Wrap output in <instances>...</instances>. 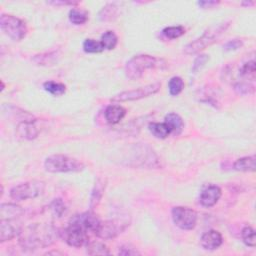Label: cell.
<instances>
[{"instance_id":"cell-18","label":"cell","mask_w":256,"mask_h":256,"mask_svg":"<svg viewBox=\"0 0 256 256\" xmlns=\"http://www.w3.org/2000/svg\"><path fill=\"white\" fill-rule=\"evenodd\" d=\"M60 58L59 51H50V52L37 54L32 58V61L38 66H52L58 62Z\"/></svg>"},{"instance_id":"cell-31","label":"cell","mask_w":256,"mask_h":256,"mask_svg":"<svg viewBox=\"0 0 256 256\" xmlns=\"http://www.w3.org/2000/svg\"><path fill=\"white\" fill-rule=\"evenodd\" d=\"M241 238L245 245L249 247H255L256 240H255V230L251 226H245L241 230Z\"/></svg>"},{"instance_id":"cell-1","label":"cell","mask_w":256,"mask_h":256,"mask_svg":"<svg viewBox=\"0 0 256 256\" xmlns=\"http://www.w3.org/2000/svg\"><path fill=\"white\" fill-rule=\"evenodd\" d=\"M58 236L57 229L48 223H34L23 227L18 242L23 250L35 251L52 245Z\"/></svg>"},{"instance_id":"cell-4","label":"cell","mask_w":256,"mask_h":256,"mask_svg":"<svg viewBox=\"0 0 256 256\" xmlns=\"http://www.w3.org/2000/svg\"><path fill=\"white\" fill-rule=\"evenodd\" d=\"M44 168L50 173H69L80 172L85 168V165L76 158L63 154H55L45 159Z\"/></svg>"},{"instance_id":"cell-11","label":"cell","mask_w":256,"mask_h":256,"mask_svg":"<svg viewBox=\"0 0 256 256\" xmlns=\"http://www.w3.org/2000/svg\"><path fill=\"white\" fill-rule=\"evenodd\" d=\"M22 228L17 219H1L0 220V242L9 241L18 236Z\"/></svg>"},{"instance_id":"cell-21","label":"cell","mask_w":256,"mask_h":256,"mask_svg":"<svg viewBox=\"0 0 256 256\" xmlns=\"http://www.w3.org/2000/svg\"><path fill=\"white\" fill-rule=\"evenodd\" d=\"M255 161L256 158L254 155L241 157L234 162L233 169L241 172H253L255 171Z\"/></svg>"},{"instance_id":"cell-32","label":"cell","mask_w":256,"mask_h":256,"mask_svg":"<svg viewBox=\"0 0 256 256\" xmlns=\"http://www.w3.org/2000/svg\"><path fill=\"white\" fill-rule=\"evenodd\" d=\"M162 34L168 39H177L185 34V29L182 26H169L162 30Z\"/></svg>"},{"instance_id":"cell-3","label":"cell","mask_w":256,"mask_h":256,"mask_svg":"<svg viewBox=\"0 0 256 256\" xmlns=\"http://www.w3.org/2000/svg\"><path fill=\"white\" fill-rule=\"evenodd\" d=\"M163 60L148 54H139L129 59L124 67L125 76L130 80L141 78L149 69L161 68Z\"/></svg>"},{"instance_id":"cell-17","label":"cell","mask_w":256,"mask_h":256,"mask_svg":"<svg viewBox=\"0 0 256 256\" xmlns=\"http://www.w3.org/2000/svg\"><path fill=\"white\" fill-rule=\"evenodd\" d=\"M104 190H105L104 180L101 179V178H97L95 183H94V186L92 188L91 195H90L89 206H90L91 210L95 209L99 205V203L101 202L102 197H103Z\"/></svg>"},{"instance_id":"cell-25","label":"cell","mask_w":256,"mask_h":256,"mask_svg":"<svg viewBox=\"0 0 256 256\" xmlns=\"http://www.w3.org/2000/svg\"><path fill=\"white\" fill-rule=\"evenodd\" d=\"M100 42H101V44H102V46H103L104 49L112 50L116 47V45L118 43V37L113 31L109 30V31H106L105 33L102 34Z\"/></svg>"},{"instance_id":"cell-8","label":"cell","mask_w":256,"mask_h":256,"mask_svg":"<svg viewBox=\"0 0 256 256\" xmlns=\"http://www.w3.org/2000/svg\"><path fill=\"white\" fill-rule=\"evenodd\" d=\"M45 190V183L40 180H32L20 183L10 190V197L16 201L34 199L40 196Z\"/></svg>"},{"instance_id":"cell-16","label":"cell","mask_w":256,"mask_h":256,"mask_svg":"<svg viewBox=\"0 0 256 256\" xmlns=\"http://www.w3.org/2000/svg\"><path fill=\"white\" fill-rule=\"evenodd\" d=\"M125 115H126L125 108L122 107L121 105H116V104H111L107 106L104 111L105 120L112 125L119 123L124 118Z\"/></svg>"},{"instance_id":"cell-2","label":"cell","mask_w":256,"mask_h":256,"mask_svg":"<svg viewBox=\"0 0 256 256\" xmlns=\"http://www.w3.org/2000/svg\"><path fill=\"white\" fill-rule=\"evenodd\" d=\"M230 24H231L230 21H225L209 27L207 30L203 32V34L200 37L191 41L184 47L183 49L184 54L194 55L199 53L200 51L207 48L208 46L212 45L220 38V36L223 33L227 31Z\"/></svg>"},{"instance_id":"cell-27","label":"cell","mask_w":256,"mask_h":256,"mask_svg":"<svg viewBox=\"0 0 256 256\" xmlns=\"http://www.w3.org/2000/svg\"><path fill=\"white\" fill-rule=\"evenodd\" d=\"M68 17H69L70 22L74 25H82V24L86 23L88 20L87 12L84 10H81V9H77V8H72L69 11Z\"/></svg>"},{"instance_id":"cell-36","label":"cell","mask_w":256,"mask_h":256,"mask_svg":"<svg viewBox=\"0 0 256 256\" xmlns=\"http://www.w3.org/2000/svg\"><path fill=\"white\" fill-rule=\"evenodd\" d=\"M119 255H124V256H129V255H140V252L133 246L131 245H122L121 247H119V251H118Z\"/></svg>"},{"instance_id":"cell-38","label":"cell","mask_w":256,"mask_h":256,"mask_svg":"<svg viewBox=\"0 0 256 256\" xmlns=\"http://www.w3.org/2000/svg\"><path fill=\"white\" fill-rule=\"evenodd\" d=\"M49 4H53V5H77L78 2H75V1H52V2H49Z\"/></svg>"},{"instance_id":"cell-7","label":"cell","mask_w":256,"mask_h":256,"mask_svg":"<svg viewBox=\"0 0 256 256\" xmlns=\"http://www.w3.org/2000/svg\"><path fill=\"white\" fill-rule=\"evenodd\" d=\"M0 28L13 41H20L27 34V26L23 20L9 14L0 16Z\"/></svg>"},{"instance_id":"cell-22","label":"cell","mask_w":256,"mask_h":256,"mask_svg":"<svg viewBox=\"0 0 256 256\" xmlns=\"http://www.w3.org/2000/svg\"><path fill=\"white\" fill-rule=\"evenodd\" d=\"M148 129L153 136L158 139H165L171 134V130L165 122H151L148 125Z\"/></svg>"},{"instance_id":"cell-10","label":"cell","mask_w":256,"mask_h":256,"mask_svg":"<svg viewBox=\"0 0 256 256\" xmlns=\"http://www.w3.org/2000/svg\"><path fill=\"white\" fill-rule=\"evenodd\" d=\"M172 220L174 224L182 230H192L197 223V213L195 210L184 207L176 206L171 211Z\"/></svg>"},{"instance_id":"cell-29","label":"cell","mask_w":256,"mask_h":256,"mask_svg":"<svg viewBox=\"0 0 256 256\" xmlns=\"http://www.w3.org/2000/svg\"><path fill=\"white\" fill-rule=\"evenodd\" d=\"M184 88V81L179 76L172 77L168 82V90L171 96L179 95Z\"/></svg>"},{"instance_id":"cell-5","label":"cell","mask_w":256,"mask_h":256,"mask_svg":"<svg viewBox=\"0 0 256 256\" xmlns=\"http://www.w3.org/2000/svg\"><path fill=\"white\" fill-rule=\"evenodd\" d=\"M130 225V218L126 216L116 217L113 219H108L105 221H101L97 230L95 231V235L98 238L110 240L116 238L123 231H125Z\"/></svg>"},{"instance_id":"cell-33","label":"cell","mask_w":256,"mask_h":256,"mask_svg":"<svg viewBox=\"0 0 256 256\" xmlns=\"http://www.w3.org/2000/svg\"><path fill=\"white\" fill-rule=\"evenodd\" d=\"M234 90L239 95H249L254 92V85L249 82H237L234 84Z\"/></svg>"},{"instance_id":"cell-35","label":"cell","mask_w":256,"mask_h":256,"mask_svg":"<svg viewBox=\"0 0 256 256\" xmlns=\"http://www.w3.org/2000/svg\"><path fill=\"white\" fill-rule=\"evenodd\" d=\"M242 46H243V41L241 39H232V40H229L228 42H226L223 45V50L227 51V52H228V51L238 50Z\"/></svg>"},{"instance_id":"cell-9","label":"cell","mask_w":256,"mask_h":256,"mask_svg":"<svg viewBox=\"0 0 256 256\" xmlns=\"http://www.w3.org/2000/svg\"><path fill=\"white\" fill-rule=\"evenodd\" d=\"M161 88V84L156 83H151L142 87H138L131 90L122 91L118 94H116L114 97H112V101L116 102H126V101H135L142 98H146L149 96H152L156 94Z\"/></svg>"},{"instance_id":"cell-15","label":"cell","mask_w":256,"mask_h":256,"mask_svg":"<svg viewBox=\"0 0 256 256\" xmlns=\"http://www.w3.org/2000/svg\"><path fill=\"white\" fill-rule=\"evenodd\" d=\"M23 208L14 203H3L0 206V216H1V219H18L23 215Z\"/></svg>"},{"instance_id":"cell-19","label":"cell","mask_w":256,"mask_h":256,"mask_svg":"<svg viewBox=\"0 0 256 256\" xmlns=\"http://www.w3.org/2000/svg\"><path fill=\"white\" fill-rule=\"evenodd\" d=\"M120 4L117 2H111L102 7L100 10L98 17L100 21H111L118 17L120 13Z\"/></svg>"},{"instance_id":"cell-37","label":"cell","mask_w":256,"mask_h":256,"mask_svg":"<svg viewBox=\"0 0 256 256\" xmlns=\"http://www.w3.org/2000/svg\"><path fill=\"white\" fill-rule=\"evenodd\" d=\"M219 3H220L219 1H212V0H210V1H199L197 4L204 9H207V8H212L214 6H217Z\"/></svg>"},{"instance_id":"cell-28","label":"cell","mask_w":256,"mask_h":256,"mask_svg":"<svg viewBox=\"0 0 256 256\" xmlns=\"http://www.w3.org/2000/svg\"><path fill=\"white\" fill-rule=\"evenodd\" d=\"M255 73H256V63L255 60H249L240 67L239 74L242 78H248V80H254L255 79Z\"/></svg>"},{"instance_id":"cell-12","label":"cell","mask_w":256,"mask_h":256,"mask_svg":"<svg viewBox=\"0 0 256 256\" xmlns=\"http://www.w3.org/2000/svg\"><path fill=\"white\" fill-rule=\"evenodd\" d=\"M222 195L221 188L217 185H208L204 188L199 196V201L204 207H212L218 202Z\"/></svg>"},{"instance_id":"cell-40","label":"cell","mask_w":256,"mask_h":256,"mask_svg":"<svg viewBox=\"0 0 256 256\" xmlns=\"http://www.w3.org/2000/svg\"><path fill=\"white\" fill-rule=\"evenodd\" d=\"M4 90V83H3V81H1V91H3Z\"/></svg>"},{"instance_id":"cell-20","label":"cell","mask_w":256,"mask_h":256,"mask_svg":"<svg viewBox=\"0 0 256 256\" xmlns=\"http://www.w3.org/2000/svg\"><path fill=\"white\" fill-rule=\"evenodd\" d=\"M164 122L167 124V126L171 130V133H173L175 135L180 134L184 128V122H183L182 118L180 117V115H178L177 113H174V112L167 114L164 118Z\"/></svg>"},{"instance_id":"cell-39","label":"cell","mask_w":256,"mask_h":256,"mask_svg":"<svg viewBox=\"0 0 256 256\" xmlns=\"http://www.w3.org/2000/svg\"><path fill=\"white\" fill-rule=\"evenodd\" d=\"M242 5L250 6V5H254V2H242Z\"/></svg>"},{"instance_id":"cell-30","label":"cell","mask_w":256,"mask_h":256,"mask_svg":"<svg viewBox=\"0 0 256 256\" xmlns=\"http://www.w3.org/2000/svg\"><path fill=\"white\" fill-rule=\"evenodd\" d=\"M83 50L86 53H100L104 50L100 41L94 39H86L83 42Z\"/></svg>"},{"instance_id":"cell-14","label":"cell","mask_w":256,"mask_h":256,"mask_svg":"<svg viewBox=\"0 0 256 256\" xmlns=\"http://www.w3.org/2000/svg\"><path fill=\"white\" fill-rule=\"evenodd\" d=\"M223 243L222 234L217 230H209L201 236L200 244L205 250H216Z\"/></svg>"},{"instance_id":"cell-13","label":"cell","mask_w":256,"mask_h":256,"mask_svg":"<svg viewBox=\"0 0 256 256\" xmlns=\"http://www.w3.org/2000/svg\"><path fill=\"white\" fill-rule=\"evenodd\" d=\"M39 128L37 126L36 119H27L22 120L16 128L17 135L25 140L35 139L39 134Z\"/></svg>"},{"instance_id":"cell-6","label":"cell","mask_w":256,"mask_h":256,"mask_svg":"<svg viewBox=\"0 0 256 256\" xmlns=\"http://www.w3.org/2000/svg\"><path fill=\"white\" fill-rule=\"evenodd\" d=\"M65 242L75 248H80L89 242V231L77 220L75 215L70 219L63 231Z\"/></svg>"},{"instance_id":"cell-26","label":"cell","mask_w":256,"mask_h":256,"mask_svg":"<svg viewBox=\"0 0 256 256\" xmlns=\"http://www.w3.org/2000/svg\"><path fill=\"white\" fill-rule=\"evenodd\" d=\"M43 88L48 93L54 96H61L66 91V86L63 83L55 82V81H46L43 84Z\"/></svg>"},{"instance_id":"cell-23","label":"cell","mask_w":256,"mask_h":256,"mask_svg":"<svg viewBox=\"0 0 256 256\" xmlns=\"http://www.w3.org/2000/svg\"><path fill=\"white\" fill-rule=\"evenodd\" d=\"M47 210L53 218H60L66 212L65 203L62 199L56 198L49 204Z\"/></svg>"},{"instance_id":"cell-34","label":"cell","mask_w":256,"mask_h":256,"mask_svg":"<svg viewBox=\"0 0 256 256\" xmlns=\"http://www.w3.org/2000/svg\"><path fill=\"white\" fill-rule=\"evenodd\" d=\"M208 60H209V55H207V54H199L194 59V61H193L191 71L193 73H197L199 70H201L203 68L204 65L207 63Z\"/></svg>"},{"instance_id":"cell-24","label":"cell","mask_w":256,"mask_h":256,"mask_svg":"<svg viewBox=\"0 0 256 256\" xmlns=\"http://www.w3.org/2000/svg\"><path fill=\"white\" fill-rule=\"evenodd\" d=\"M86 252L89 255H109V248L100 241H91L86 244Z\"/></svg>"}]
</instances>
